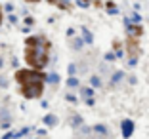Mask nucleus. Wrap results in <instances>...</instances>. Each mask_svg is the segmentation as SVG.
Returning <instances> with one entry per match:
<instances>
[{"label":"nucleus","mask_w":149,"mask_h":139,"mask_svg":"<svg viewBox=\"0 0 149 139\" xmlns=\"http://www.w3.org/2000/svg\"><path fill=\"white\" fill-rule=\"evenodd\" d=\"M44 74L36 69H23L15 73V82L19 86L21 95L27 99H38L44 91Z\"/></svg>","instance_id":"f257e3e1"},{"label":"nucleus","mask_w":149,"mask_h":139,"mask_svg":"<svg viewBox=\"0 0 149 139\" xmlns=\"http://www.w3.org/2000/svg\"><path fill=\"white\" fill-rule=\"evenodd\" d=\"M25 46V61L31 69H44L48 63V53H50V42L44 36H31L27 38Z\"/></svg>","instance_id":"f03ea898"},{"label":"nucleus","mask_w":149,"mask_h":139,"mask_svg":"<svg viewBox=\"0 0 149 139\" xmlns=\"http://www.w3.org/2000/svg\"><path fill=\"white\" fill-rule=\"evenodd\" d=\"M88 2H90V0H82V4H84V6H86V4H88Z\"/></svg>","instance_id":"7ed1b4c3"},{"label":"nucleus","mask_w":149,"mask_h":139,"mask_svg":"<svg viewBox=\"0 0 149 139\" xmlns=\"http://www.w3.org/2000/svg\"><path fill=\"white\" fill-rule=\"evenodd\" d=\"M29 2H38V0H29Z\"/></svg>","instance_id":"20e7f679"},{"label":"nucleus","mask_w":149,"mask_h":139,"mask_svg":"<svg viewBox=\"0 0 149 139\" xmlns=\"http://www.w3.org/2000/svg\"><path fill=\"white\" fill-rule=\"evenodd\" d=\"M0 12H2V8H0ZM0 21H2V17H0Z\"/></svg>","instance_id":"39448f33"}]
</instances>
